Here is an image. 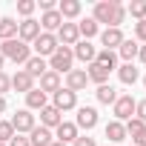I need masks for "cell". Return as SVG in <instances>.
<instances>
[{
    "mask_svg": "<svg viewBox=\"0 0 146 146\" xmlns=\"http://www.w3.org/2000/svg\"><path fill=\"white\" fill-rule=\"evenodd\" d=\"M0 54H3L6 60H12V63H26L29 57H32V46L29 43H23V40H17V37H12V40H3L0 43Z\"/></svg>",
    "mask_w": 146,
    "mask_h": 146,
    "instance_id": "1",
    "label": "cell"
},
{
    "mask_svg": "<svg viewBox=\"0 0 146 146\" xmlns=\"http://www.w3.org/2000/svg\"><path fill=\"white\" fill-rule=\"evenodd\" d=\"M120 6H123V3H117V0H98L95 9H92V20H95L98 26L106 23V29H112V26H115V15H117Z\"/></svg>",
    "mask_w": 146,
    "mask_h": 146,
    "instance_id": "2",
    "label": "cell"
},
{
    "mask_svg": "<svg viewBox=\"0 0 146 146\" xmlns=\"http://www.w3.org/2000/svg\"><path fill=\"white\" fill-rule=\"evenodd\" d=\"M49 69L57 72L60 78L69 75V72L75 69V54H72V49H69V46H57V52L49 57Z\"/></svg>",
    "mask_w": 146,
    "mask_h": 146,
    "instance_id": "3",
    "label": "cell"
},
{
    "mask_svg": "<svg viewBox=\"0 0 146 146\" xmlns=\"http://www.w3.org/2000/svg\"><path fill=\"white\" fill-rule=\"evenodd\" d=\"M135 106H137V100H135L132 95H117V100L112 103V115H115V120L126 123L129 117H135Z\"/></svg>",
    "mask_w": 146,
    "mask_h": 146,
    "instance_id": "4",
    "label": "cell"
},
{
    "mask_svg": "<svg viewBox=\"0 0 146 146\" xmlns=\"http://www.w3.org/2000/svg\"><path fill=\"white\" fill-rule=\"evenodd\" d=\"M57 46H60V43H57V37H54V35L40 32V37L32 43V52H35L37 57H43V60H46V57H52V54L57 52Z\"/></svg>",
    "mask_w": 146,
    "mask_h": 146,
    "instance_id": "5",
    "label": "cell"
},
{
    "mask_svg": "<svg viewBox=\"0 0 146 146\" xmlns=\"http://www.w3.org/2000/svg\"><path fill=\"white\" fill-rule=\"evenodd\" d=\"M9 123L15 126V135H29L37 123H35V115L29 112V109H17L12 117H9Z\"/></svg>",
    "mask_w": 146,
    "mask_h": 146,
    "instance_id": "6",
    "label": "cell"
},
{
    "mask_svg": "<svg viewBox=\"0 0 146 146\" xmlns=\"http://www.w3.org/2000/svg\"><path fill=\"white\" fill-rule=\"evenodd\" d=\"M52 106L63 115V112H72V109H78V95L75 92H69V89H57L52 95Z\"/></svg>",
    "mask_w": 146,
    "mask_h": 146,
    "instance_id": "7",
    "label": "cell"
},
{
    "mask_svg": "<svg viewBox=\"0 0 146 146\" xmlns=\"http://www.w3.org/2000/svg\"><path fill=\"white\" fill-rule=\"evenodd\" d=\"M89 86V78H86V69H72L69 75H63V89H69V92H83Z\"/></svg>",
    "mask_w": 146,
    "mask_h": 146,
    "instance_id": "8",
    "label": "cell"
},
{
    "mask_svg": "<svg viewBox=\"0 0 146 146\" xmlns=\"http://www.w3.org/2000/svg\"><path fill=\"white\" fill-rule=\"evenodd\" d=\"M75 126H78V132H80V129L92 132V129L98 126V109H95V106H78V117H75Z\"/></svg>",
    "mask_w": 146,
    "mask_h": 146,
    "instance_id": "9",
    "label": "cell"
},
{
    "mask_svg": "<svg viewBox=\"0 0 146 146\" xmlns=\"http://www.w3.org/2000/svg\"><path fill=\"white\" fill-rule=\"evenodd\" d=\"M40 32H43V29H40V23H37L35 17H29V20H23V23L17 26V40H23V43H29V46H32V43L40 37Z\"/></svg>",
    "mask_w": 146,
    "mask_h": 146,
    "instance_id": "10",
    "label": "cell"
},
{
    "mask_svg": "<svg viewBox=\"0 0 146 146\" xmlns=\"http://www.w3.org/2000/svg\"><path fill=\"white\" fill-rule=\"evenodd\" d=\"M72 54H75V60H80V63H95V57H98V49L92 46V40H78L75 46H72Z\"/></svg>",
    "mask_w": 146,
    "mask_h": 146,
    "instance_id": "11",
    "label": "cell"
},
{
    "mask_svg": "<svg viewBox=\"0 0 146 146\" xmlns=\"http://www.w3.org/2000/svg\"><path fill=\"white\" fill-rule=\"evenodd\" d=\"M54 37H57L60 46H69V49H72V46L80 40V35H78V23H66V20H63V26L54 32Z\"/></svg>",
    "mask_w": 146,
    "mask_h": 146,
    "instance_id": "12",
    "label": "cell"
},
{
    "mask_svg": "<svg viewBox=\"0 0 146 146\" xmlns=\"http://www.w3.org/2000/svg\"><path fill=\"white\" fill-rule=\"evenodd\" d=\"M57 12H60V17H63L66 23H72L75 17H80L83 3H80V0H60V3H57Z\"/></svg>",
    "mask_w": 146,
    "mask_h": 146,
    "instance_id": "13",
    "label": "cell"
},
{
    "mask_svg": "<svg viewBox=\"0 0 146 146\" xmlns=\"http://www.w3.org/2000/svg\"><path fill=\"white\" fill-rule=\"evenodd\" d=\"M78 135H80V132H78V126L72 123V120H63V123L54 129V140H60V143H66V146H69V143H75Z\"/></svg>",
    "mask_w": 146,
    "mask_h": 146,
    "instance_id": "14",
    "label": "cell"
},
{
    "mask_svg": "<svg viewBox=\"0 0 146 146\" xmlns=\"http://www.w3.org/2000/svg\"><path fill=\"white\" fill-rule=\"evenodd\" d=\"M37 83H40L37 89H40V92H46V95H54L57 89H63V80H60V75H57V72H52V69L46 72L43 78H37Z\"/></svg>",
    "mask_w": 146,
    "mask_h": 146,
    "instance_id": "15",
    "label": "cell"
},
{
    "mask_svg": "<svg viewBox=\"0 0 146 146\" xmlns=\"http://www.w3.org/2000/svg\"><path fill=\"white\" fill-rule=\"evenodd\" d=\"M37 23H40V29H43V32L54 35V32H57V29L63 26V17H60V12H57V9H52V12H43Z\"/></svg>",
    "mask_w": 146,
    "mask_h": 146,
    "instance_id": "16",
    "label": "cell"
},
{
    "mask_svg": "<svg viewBox=\"0 0 146 146\" xmlns=\"http://www.w3.org/2000/svg\"><path fill=\"white\" fill-rule=\"evenodd\" d=\"M123 40H126V37H123L120 29H103V32H100V43H103V49H109V52H117Z\"/></svg>",
    "mask_w": 146,
    "mask_h": 146,
    "instance_id": "17",
    "label": "cell"
},
{
    "mask_svg": "<svg viewBox=\"0 0 146 146\" xmlns=\"http://www.w3.org/2000/svg\"><path fill=\"white\" fill-rule=\"evenodd\" d=\"M23 72H26V75H32V78L37 80V78H43L46 72H49V63H46L43 57H37V54H32V57H29V60L23 63Z\"/></svg>",
    "mask_w": 146,
    "mask_h": 146,
    "instance_id": "18",
    "label": "cell"
},
{
    "mask_svg": "<svg viewBox=\"0 0 146 146\" xmlns=\"http://www.w3.org/2000/svg\"><path fill=\"white\" fill-rule=\"evenodd\" d=\"M12 89H15V92H23V95H29V92L35 89V78H32V75H26L23 69H17L15 75H12Z\"/></svg>",
    "mask_w": 146,
    "mask_h": 146,
    "instance_id": "19",
    "label": "cell"
},
{
    "mask_svg": "<svg viewBox=\"0 0 146 146\" xmlns=\"http://www.w3.org/2000/svg\"><path fill=\"white\" fill-rule=\"evenodd\" d=\"M60 123H63V115H60L52 103L40 109V126H46V129H57Z\"/></svg>",
    "mask_w": 146,
    "mask_h": 146,
    "instance_id": "20",
    "label": "cell"
},
{
    "mask_svg": "<svg viewBox=\"0 0 146 146\" xmlns=\"http://www.w3.org/2000/svg\"><path fill=\"white\" fill-rule=\"evenodd\" d=\"M109 75H112V72H109L106 66H100V63H89V66H86V78H89V83L103 86V83H109Z\"/></svg>",
    "mask_w": 146,
    "mask_h": 146,
    "instance_id": "21",
    "label": "cell"
},
{
    "mask_svg": "<svg viewBox=\"0 0 146 146\" xmlns=\"http://www.w3.org/2000/svg\"><path fill=\"white\" fill-rule=\"evenodd\" d=\"M43 106H49V95H46V92H40V89L35 86V89L26 95V109H29V112H40Z\"/></svg>",
    "mask_w": 146,
    "mask_h": 146,
    "instance_id": "22",
    "label": "cell"
},
{
    "mask_svg": "<svg viewBox=\"0 0 146 146\" xmlns=\"http://www.w3.org/2000/svg\"><path fill=\"white\" fill-rule=\"evenodd\" d=\"M52 140H54V132L46 129V126H35V129L29 132V143H32V146H49Z\"/></svg>",
    "mask_w": 146,
    "mask_h": 146,
    "instance_id": "23",
    "label": "cell"
},
{
    "mask_svg": "<svg viewBox=\"0 0 146 146\" xmlns=\"http://www.w3.org/2000/svg\"><path fill=\"white\" fill-rule=\"evenodd\" d=\"M137 52H140V43L126 37V40L120 43V49H117V57H123V63H132V60L137 57Z\"/></svg>",
    "mask_w": 146,
    "mask_h": 146,
    "instance_id": "24",
    "label": "cell"
},
{
    "mask_svg": "<svg viewBox=\"0 0 146 146\" xmlns=\"http://www.w3.org/2000/svg\"><path fill=\"white\" fill-rule=\"evenodd\" d=\"M106 137H109V143L115 146V143H120V140H126V129H123V123L120 120H109L106 123Z\"/></svg>",
    "mask_w": 146,
    "mask_h": 146,
    "instance_id": "25",
    "label": "cell"
},
{
    "mask_svg": "<svg viewBox=\"0 0 146 146\" xmlns=\"http://www.w3.org/2000/svg\"><path fill=\"white\" fill-rule=\"evenodd\" d=\"M117 78H120L123 86H132V83H137L140 72L135 69V63H123V66H117Z\"/></svg>",
    "mask_w": 146,
    "mask_h": 146,
    "instance_id": "26",
    "label": "cell"
},
{
    "mask_svg": "<svg viewBox=\"0 0 146 146\" xmlns=\"http://www.w3.org/2000/svg\"><path fill=\"white\" fill-rule=\"evenodd\" d=\"M17 26H20V23H17L15 17H0V43L17 37Z\"/></svg>",
    "mask_w": 146,
    "mask_h": 146,
    "instance_id": "27",
    "label": "cell"
},
{
    "mask_svg": "<svg viewBox=\"0 0 146 146\" xmlns=\"http://www.w3.org/2000/svg\"><path fill=\"white\" fill-rule=\"evenodd\" d=\"M78 35H80V40H92L95 35H100V26H98L92 17H86V20L78 23Z\"/></svg>",
    "mask_w": 146,
    "mask_h": 146,
    "instance_id": "28",
    "label": "cell"
},
{
    "mask_svg": "<svg viewBox=\"0 0 146 146\" xmlns=\"http://www.w3.org/2000/svg\"><path fill=\"white\" fill-rule=\"evenodd\" d=\"M95 63L106 66L109 72H117V52H109V49H98V57H95Z\"/></svg>",
    "mask_w": 146,
    "mask_h": 146,
    "instance_id": "29",
    "label": "cell"
},
{
    "mask_svg": "<svg viewBox=\"0 0 146 146\" xmlns=\"http://www.w3.org/2000/svg\"><path fill=\"white\" fill-rule=\"evenodd\" d=\"M98 103H103V106H112L115 100H117V89L112 86V83H103V86H98Z\"/></svg>",
    "mask_w": 146,
    "mask_h": 146,
    "instance_id": "30",
    "label": "cell"
},
{
    "mask_svg": "<svg viewBox=\"0 0 146 146\" xmlns=\"http://www.w3.org/2000/svg\"><path fill=\"white\" fill-rule=\"evenodd\" d=\"M126 15H132L137 23L146 20V0H132V3L126 6Z\"/></svg>",
    "mask_w": 146,
    "mask_h": 146,
    "instance_id": "31",
    "label": "cell"
},
{
    "mask_svg": "<svg viewBox=\"0 0 146 146\" xmlns=\"http://www.w3.org/2000/svg\"><path fill=\"white\" fill-rule=\"evenodd\" d=\"M123 129H126V137H135V135H140V132L146 129V123H143L140 117H129V120L123 123Z\"/></svg>",
    "mask_w": 146,
    "mask_h": 146,
    "instance_id": "32",
    "label": "cell"
},
{
    "mask_svg": "<svg viewBox=\"0 0 146 146\" xmlns=\"http://www.w3.org/2000/svg\"><path fill=\"white\" fill-rule=\"evenodd\" d=\"M35 9H37L35 0H20V3H17V15H20L23 20H29V17L35 15Z\"/></svg>",
    "mask_w": 146,
    "mask_h": 146,
    "instance_id": "33",
    "label": "cell"
},
{
    "mask_svg": "<svg viewBox=\"0 0 146 146\" xmlns=\"http://www.w3.org/2000/svg\"><path fill=\"white\" fill-rule=\"evenodd\" d=\"M15 137V126L9 120H0V143H9Z\"/></svg>",
    "mask_w": 146,
    "mask_h": 146,
    "instance_id": "34",
    "label": "cell"
},
{
    "mask_svg": "<svg viewBox=\"0 0 146 146\" xmlns=\"http://www.w3.org/2000/svg\"><path fill=\"white\" fill-rule=\"evenodd\" d=\"M135 40L143 46L146 43V20H140V23H135Z\"/></svg>",
    "mask_w": 146,
    "mask_h": 146,
    "instance_id": "35",
    "label": "cell"
},
{
    "mask_svg": "<svg viewBox=\"0 0 146 146\" xmlns=\"http://www.w3.org/2000/svg\"><path fill=\"white\" fill-rule=\"evenodd\" d=\"M9 89H12V78L6 75V72H0V95L6 98V92H9Z\"/></svg>",
    "mask_w": 146,
    "mask_h": 146,
    "instance_id": "36",
    "label": "cell"
},
{
    "mask_svg": "<svg viewBox=\"0 0 146 146\" xmlns=\"http://www.w3.org/2000/svg\"><path fill=\"white\" fill-rule=\"evenodd\" d=\"M72 146H98V140H95V137H89V135H78V140L72 143Z\"/></svg>",
    "mask_w": 146,
    "mask_h": 146,
    "instance_id": "37",
    "label": "cell"
},
{
    "mask_svg": "<svg viewBox=\"0 0 146 146\" xmlns=\"http://www.w3.org/2000/svg\"><path fill=\"white\" fill-rule=\"evenodd\" d=\"M135 117H140V120L146 123V98H143V100H137V106H135Z\"/></svg>",
    "mask_w": 146,
    "mask_h": 146,
    "instance_id": "38",
    "label": "cell"
},
{
    "mask_svg": "<svg viewBox=\"0 0 146 146\" xmlns=\"http://www.w3.org/2000/svg\"><path fill=\"white\" fill-rule=\"evenodd\" d=\"M9 146H32V143H29V137H26V135H15V137L9 140Z\"/></svg>",
    "mask_w": 146,
    "mask_h": 146,
    "instance_id": "39",
    "label": "cell"
},
{
    "mask_svg": "<svg viewBox=\"0 0 146 146\" xmlns=\"http://www.w3.org/2000/svg\"><path fill=\"white\" fill-rule=\"evenodd\" d=\"M37 6H40V12H52V9H57L54 0H37Z\"/></svg>",
    "mask_w": 146,
    "mask_h": 146,
    "instance_id": "40",
    "label": "cell"
},
{
    "mask_svg": "<svg viewBox=\"0 0 146 146\" xmlns=\"http://www.w3.org/2000/svg\"><path fill=\"white\" fill-rule=\"evenodd\" d=\"M132 143H135V146H146V129H143L140 135H135V137H132Z\"/></svg>",
    "mask_w": 146,
    "mask_h": 146,
    "instance_id": "41",
    "label": "cell"
},
{
    "mask_svg": "<svg viewBox=\"0 0 146 146\" xmlns=\"http://www.w3.org/2000/svg\"><path fill=\"white\" fill-rule=\"evenodd\" d=\"M137 57H140V63H146V43L140 46V52H137Z\"/></svg>",
    "mask_w": 146,
    "mask_h": 146,
    "instance_id": "42",
    "label": "cell"
},
{
    "mask_svg": "<svg viewBox=\"0 0 146 146\" xmlns=\"http://www.w3.org/2000/svg\"><path fill=\"white\" fill-rule=\"evenodd\" d=\"M6 106H9V103H6V98H3V95H0V115H3V112H6Z\"/></svg>",
    "mask_w": 146,
    "mask_h": 146,
    "instance_id": "43",
    "label": "cell"
},
{
    "mask_svg": "<svg viewBox=\"0 0 146 146\" xmlns=\"http://www.w3.org/2000/svg\"><path fill=\"white\" fill-rule=\"evenodd\" d=\"M3 66H6V57H3V54H0V72H3Z\"/></svg>",
    "mask_w": 146,
    "mask_h": 146,
    "instance_id": "44",
    "label": "cell"
},
{
    "mask_svg": "<svg viewBox=\"0 0 146 146\" xmlns=\"http://www.w3.org/2000/svg\"><path fill=\"white\" fill-rule=\"evenodd\" d=\"M49 146H66V143H60V140H52V143H49Z\"/></svg>",
    "mask_w": 146,
    "mask_h": 146,
    "instance_id": "45",
    "label": "cell"
},
{
    "mask_svg": "<svg viewBox=\"0 0 146 146\" xmlns=\"http://www.w3.org/2000/svg\"><path fill=\"white\" fill-rule=\"evenodd\" d=\"M143 86H146V75H143Z\"/></svg>",
    "mask_w": 146,
    "mask_h": 146,
    "instance_id": "46",
    "label": "cell"
},
{
    "mask_svg": "<svg viewBox=\"0 0 146 146\" xmlns=\"http://www.w3.org/2000/svg\"><path fill=\"white\" fill-rule=\"evenodd\" d=\"M0 146H9V143H0Z\"/></svg>",
    "mask_w": 146,
    "mask_h": 146,
    "instance_id": "47",
    "label": "cell"
},
{
    "mask_svg": "<svg viewBox=\"0 0 146 146\" xmlns=\"http://www.w3.org/2000/svg\"><path fill=\"white\" fill-rule=\"evenodd\" d=\"M106 146H112V143H106Z\"/></svg>",
    "mask_w": 146,
    "mask_h": 146,
    "instance_id": "48",
    "label": "cell"
}]
</instances>
